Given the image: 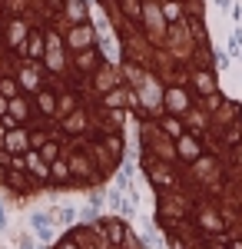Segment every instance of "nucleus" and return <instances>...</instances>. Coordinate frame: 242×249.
Listing matches in <instances>:
<instances>
[{
	"instance_id": "1",
	"label": "nucleus",
	"mask_w": 242,
	"mask_h": 249,
	"mask_svg": "<svg viewBox=\"0 0 242 249\" xmlns=\"http://www.w3.org/2000/svg\"><path fill=\"white\" fill-rule=\"evenodd\" d=\"M133 90L86 0H0V186L83 193L126 153Z\"/></svg>"
},
{
	"instance_id": "3",
	"label": "nucleus",
	"mask_w": 242,
	"mask_h": 249,
	"mask_svg": "<svg viewBox=\"0 0 242 249\" xmlns=\"http://www.w3.org/2000/svg\"><path fill=\"white\" fill-rule=\"evenodd\" d=\"M50 249H143V246L123 219L103 216V219L83 223V226L70 230L67 236H60L56 246Z\"/></svg>"
},
{
	"instance_id": "2",
	"label": "nucleus",
	"mask_w": 242,
	"mask_h": 249,
	"mask_svg": "<svg viewBox=\"0 0 242 249\" xmlns=\"http://www.w3.org/2000/svg\"><path fill=\"white\" fill-rule=\"evenodd\" d=\"M133 90V113L219 90L206 0H100Z\"/></svg>"
}]
</instances>
